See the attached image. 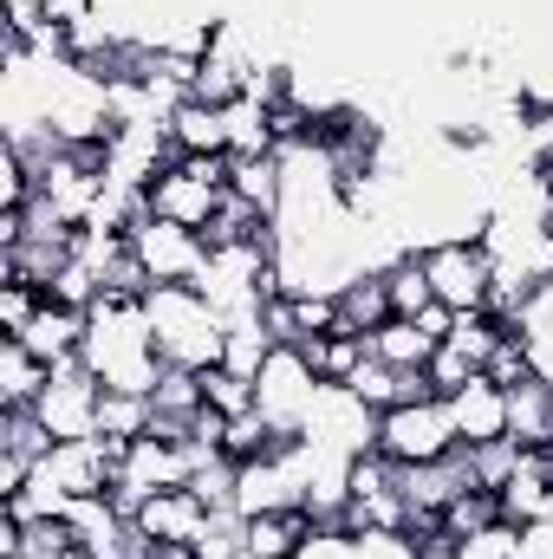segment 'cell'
I'll list each match as a JSON object with an SVG mask.
<instances>
[{"instance_id": "6da1fadb", "label": "cell", "mask_w": 553, "mask_h": 559, "mask_svg": "<svg viewBox=\"0 0 553 559\" xmlns=\"http://www.w3.org/2000/svg\"><path fill=\"white\" fill-rule=\"evenodd\" d=\"M79 358L92 365V378L105 384V391H138L150 397L156 384H163V352H156V338H150V319H143V299H98L92 312H85V345H79Z\"/></svg>"}, {"instance_id": "7a4b0ae2", "label": "cell", "mask_w": 553, "mask_h": 559, "mask_svg": "<svg viewBox=\"0 0 553 559\" xmlns=\"http://www.w3.org/2000/svg\"><path fill=\"white\" fill-rule=\"evenodd\" d=\"M143 319H150V338H156L169 371H215L222 365L228 319L196 286H150L143 293Z\"/></svg>"}, {"instance_id": "3957f363", "label": "cell", "mask_w": 553, "mask_h": 559, "mask_svg": "<svg viewBox=\"0 0 553 559\" xmlns=\"http://www.w3.org/2000/svg\"><path fill=\"white\" fill-rule=\"evenodd\" d=\"M228 202V156H176L156 182H150V215L183 222L196 235H209V222Z\"/></svg>"}, {"instance_id": "277c9868", "label": "cell", "mask_w": 553, "mask_h": 559, "mask_svg": "<svg viewBox=\"0 0 553 559\" xmlns=\"http://www.w3.org/2000/svg\"><path fill=\"white\" fill-rule=\"evenodd\" d=\"M299 442L313 455H339V462H358L378 449V411L352 397V384H319L313 411L299 423Z\"/></svg>"}, {"instance_id": "5b68a950", "label": "cell", "mask_w": 553, "mask_h": 559, "mask_svg": "<svg viewBox=\"0 0 553 559\" xmlns=\"http://www.w3.org/2000/svg\"><path fill=\"white\" fill-rule=\"evenodd\" d=\"M416 261L430 274L436 306H449V312H489V286H495L489 241H430V248H416Z\"/></svg>"}, {"instance_id": "8992f818", "label": "cell", "mask_w": 553, "mask_h": 559, "mask_svg": "<svg viewBox=\"0 0 553 559\" xmlns=\"http://www.w3.org/2000/svg\"><path fill=\"white\" fill-rule=\"evenodd\" d=\"M98 404H105V384L92 378L85 358H66L46 371V391L33 397V417L46 423L52 442H85L98 436Z\"/></svg>"}, {"instance_id": "52a82bcc", "label": "cell", "mask_w": 553, "mask_h": 559, "mask_svg": "<svg viewBox=\"0 0 553 559\" xmlns=\"http://www.w3.org/2000/svg\"><path fill=\"white\" fill-rule=\"evenodd\" d=\"M163 488H189V442H169V436H138L118 449V475H111V501L125 514H138L150 495Z\"/></svg>"}, {"instance_id": "ba28073f", "label": "cell", "mask_w": 553, "mask_h": 559, "mask_svg": "<svg viewBox=\"0 0 553 559\" xmlns=\"http://www.w3.org/2000/svg\"><path fill=\"white\" fill-rule=\"evenodd\" d=\"M449 449H462V442H456V423H449L443 397H411V404H398V411L378 417V455H391L398 468L436 462Z\"/></svg>"}, {"instance_id": "9c48e42d", "label": "cell", "mask_w": 553, "mask_h": 559, "mask_svg": "<svg viewBox=\"0 0 553 559\" xmlns=\"http://www.w3.org/2000/svg\"><path fill=\"white\" fill-rule=\"evenodd\" d=\"M313 397H319V371L306 365V352H299V345H274V358H268L261 378H255V411L274 423L280 436H299Z\"/></svg>"}, {"instance_id": "30bf717a", "label": "cell", "mask_w": 553, "mask_h": 559, "mask_svg": "<svg viewBox=\"0 0 553 559\" xmlns=\"http://www.w3.org/2000/svg\"><path fill=\"white\" fill-rule=\"evenodd\" d=\"M131 254L150 274V286H196L202 261H209V241L183 222H163V215H143L131 228Z\"/></svg>"}, {"instance_id": "8fae6325", "label": "cell", "mask_w": 553, "mask_h": 559, "mask_svg": "<svg viewBox=\"0 0 553 559\" xmlns=\"http://www.w3.org/2000/svg\"><path fill=\"white\" fill-rule=\"evenodd\" d=\"M306 501V449L286 442L261 462H242V481H235V514H286Z\"/></svg>"}, {"instance_id": "7c38bea8", "label": "cell", "mask_w": 553, "mask_h": 559, "mask_svg": "<svg viewBox=\"0 0 553 559\" xmlns=\"http://www.w3.org/2000/svg\"><path fill=\"white\" fill-rule=\"evenodd\" d=\"M443 404H449V423H456L462 449H482V442L508 436V384H495L489 371H475L469 384H456Z\"/></svg>"}, {"instance_id": "4fadbf2b", "label": "cell", "mask_w": 553, "mask_h": 559, "mask_svg": "<svg viewBox=\"0 0 553 559\" xmlns=\"http://www.w3.org/2000/svg\"><path fill=\"white\" fill-rule=\"evenodd\" d=\"M46 475H52L72 501H85V495H111V475H118V442H105V436H85V442H52V449H46Z\"/></svg>"}, {"instance_id": "5bb4252c", "label": "cell", "mask_w": 553, "mask_h": 559, "mask_svg": "<svg viewBox=\"0 0 553 559\" xmlns=\"http://www.w3.org/2000/svg\"><path fill=\"white\" fill-rule=\"evenodd\" d=\"M138 534L150 547H196V534H202V521H209V501L196 495V488H163V495H150L138 514Z\"/></svg>"}, {"instance_id": "9a60e30c", "label": "cell", "mask_w": 553, "mask_h": 559, "mask_svg": "<svg viewBox=\"0 0 553 559\" xmlns=\"http://www.w3.org/2000/svg\"><path fill=\"white\" fill-rule=\"evenodd\" d=\"M20 345L33 352V358H46V365H66V358H79V345H85V306H66V299H39V312H33V325L20 332Z\"/></svg>"}, {"instance_id": "2e32d148", "label": "cell", "mask_w": 553, "mask_h": 559, "mask_svg": "<svg viewBox=\"0 0 553 559\" xmlns=\"http://www.w3.org/2000/svg\"><path fill=\"white\" fill-rule=\"evenodd\" d=\"M508 442L553 449V378L548 371H528L521 384H508Z\"/></svg>"}, {"instance_id": "e0dca14e", "label": "cell", "mask_w": 553, "mask_h": 559, "mask_svg": "<svg viewBox=\"0 0 553 559\" xmlns=\"http://www.w3.org/2000/svg\"><path fill=\"white\" fill-rule=\"evenodd\" d=\"M228 195L248 202L255 215L280 222V209H286V169H280V150L274 156H228Z\"/></svg>"}, {"instance_id": "ac0fdd59", "label": "cell", "mask_w": 553, "mask_h": 559, "mask_svg": "<svg viewBox=\"0 0 553 559\" xmlns=\"http://www.w3.org/2000/svg\"><path fill=\"white\" fill-rule=\"evenodd\" d=\"M332 306H339V325L345 332H378L385 319H398L391 312V286H385V267H365V274H352L339 293H332Z\"/></svg>"}, {"instance_id": "d6986e66", "label": "cell", "mask_w": 553, "mask_h": 559, "mask_svg": "<svg viewBox=\"0 0 553 559\" xmlns=\"http://www.w3.org/2000/svg\"><path fill=\"white\" fill-rule=\"evenodd\" d=\"M169 138L183 156H228V105H202V98H183L169 111Z\"/></svg>"}, {"instance_id": "ffe728a7", "label": "cell", "mask_w": 553, "mask_h": 559, "mask_svg": "<svg viewBox=\"0 0 553 559\" xmlns=\"http://www.w3.org/2000/svg\"><path fill=\"white\" fill-rule=\"evenodd\" d=\"M299 352H306V365L319 371V384H352V371L372 358V338H365V332L332 325V332H313Z\"/></svg>"}, {"instance_id": "44dd1931", "label": "cell", "mask_w": 553, "mask_h": 559, "mask_svg": "<svg viewBox=\"0 0 553 559\" xmlns=\"http://www.w3.org/2000/svg\"><path fill=\"white\" fill-rule=\"evenodd\" d=\"M46 358H33L20 338H0V411H33V397L46 391Z\"/></svg>"}, {"instance_id": "7402d4cb", "label": "cell", "mask_w": 553, "mask_h": 559, "mask_svg": "<svg viewBox=\"0 0 553 559\" xmlns=\"http://www.w3.org/2000/svg\"><path fill=\"white\" fill-rule=\"evenodd\" d=\"M436 332H423L416 319H385L378 332H372V358H385V365H398V371H430V358H436Z\"/></svg>"}, {"instance_id": "603a6c76", "label": "cell", "mask_w": 553, "mask_h": 559, "mask_svg": "<svg viewBox=\"0 0 553 559\" xmlns=\"http://www.w3.org/2000/svg\"><path fill=\"white\" fill-rule=\"evenodd\" d=\"M66 508H72V495L46 475V462L26 475V488H20V495H7V501H0V514H7V521H66Z\"/></svg>"}, {"instance_id": "cb8c5ba5", "label": "cell", "mask_w": 553, "mask_h": 559, "mask_svg": "<svg viewBox=\"0 0 553 559\" xmlns=\"http://www.w3.org/2000/svg\"><path fill=\"white\" fill-rule=\"evenodd\" d=\"M150 423H156V404L150 397H138V391H105V404H98V436L105 442H138V436H150Z\"/></svg>"}, {"instance_id": "d4e9b609", "label": "cell", "mask_w": 553, "mask_h": 559, "mask_svg": "<svg viewBox=\"0 0 553 559\" xmlns=\"http://www.w3.org/2000/svg\"><path fill=\"white\" fill-rule=\"evenodd\" d=\"M274 358V332L261 325V312L248 319H228V345H222V365L242 371V378H261V365Z\"/></svg>"}, {"instance_id": "484cf974", "label": "cell", "mask_w": 553, "mask_h": 559, "mask_svg": "<svg viewBox=\"0 0 553 559\" xmlns=\"http://www.w3.org/2000/svg\"><path fill=\"white\" fill-rule=\"evenodd\" d=\"M385 286H391V312H398V319H423V312L436 306L430 274H423V261H416V254H398V261L385 267Z\"/></svg>"}, {"instance_id": "4316f807", "label": "cell", "mask_w": 553, "mask_h": 559, "mask_svg": "<svg viewBox=\"0 0 553 559\" xmlns=\"http://www.w3.org/2000/svg\"><path fill=\"white\" fill-rule=\"evenodd\" d=\"M495 521H502V495H495V488H469V495H456V501L443 508V534H449V547L469 540V534H482V527H495Z\"/></svg>"}, {"instance_id": "83f0119b", "label": "cell", "mask_w": 553, "mask_h": 559, "mask_svg": "<svg viewBox=\"0 0 553 559\" xmlns=\"http://www.w3.org/2000/svg\"><path fill=\"white\" fill-rule=\"evenodd\" d=\"M46 449H52V436H46V423L33 417V411H0V455H7V462L39 468Z\"/></svg>"}, {"instance_id": "f1b7e54d", "label": "cell", "mask_w": 553, "mask_h": 559, "mask_svg": "<svg viewBox=\"0 0 553 559\" xmlns=\"http://www.w3.org/2000/svg\"><path fill=\"white\" fill-rule=\"evenodd\" d=\"M196 559H242L248 554V514H235V508H209V521H202V534H196Z\"/></svg>"}, {"instance_id": "f546056e", "label": "cell", "mask_w": 553, "mask_h": 559, "mask_svg": "<svg viewBox=\"0 0 553 559\" xmlns=\"http://www.w3.org/2000/svg\"><path fill=\"white\" fill-rule=\"evenodd\" d=\"M449 559H534V540H528V527L495 521V527H482V534L456 540V547H449Z\"/></svg>"}, {"instance_id": "4dcf8cb0", "label": "cell", "mask_w": 553, "mask_h": 559, "mask_svg": "<svg viewBox=\"0 0 553 559\" xmlns=\"http://www.w3.org/2000/svg\"><path fill=\"white\" fill-rule=\"evenodd\" d=\"M202 404H209L215 417H248V411H255V378L215 365V371H202Z\"/></svg>"}, {"instance_id": "1f68e13d", "label": "cell", "mask_w": 553, "mask_h": 559, "mask_svg": "<svg viewBox=\"0 0 553 559\" xmlns=\"http://www.w3.org/2000/svg\"><path fill=\"white\" fill-rule=\"evenodd\" d=\"M39 286H26V280H0V338H20L26 325H33V312H39Z\"/></svg>"}, {"instance_id": "d6a6232c", "label": "cell", "mask_w": 553, "mask_h": 559, "mask_svg": "<svg viewBox=\"0 0 553 559\" xmlns=\"http://www.w3.org/2000/svg\"><path fill=\"white\" fill-rule=\"evenodd\" d=\"M150 559H196L189 547H150Z\"/></svg>"}, {"instance_id": "836d02e7", "label": "cell", "mask_w": 553, "mask_h": 559, "mask_svg": "<svg viewBox=\"0 0 553 559\" xmlns=\"http://www.w3.org/2000/svg\"><path fill=\"white\" fill-rule=\"evenodd\" d=\"M548 222H553V176H548Z\"/></svg>"}, {"instance_id": "e575fe53", "label": "cell", "mask_w": 553, "mask_h": 559, "mask_svg": "<svg viewBox=\"0 0 553 559\" xmlns=\"http://www.w3.org/2000/svg\"><path fill=\"white\" fill-rule=\"evenodd\" d=\"M0 559H26V554H0Z\"/></svg>"}]
</instances>
